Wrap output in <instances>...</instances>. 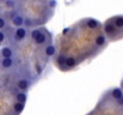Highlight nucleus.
<instances>
[{
	"label": "nucleus",
	"mask_w": 123,
	"mask_h": 115,
	"mask_svg": "<svg viewBox=\"0 0 123 115\" xmlns=\"http://www.w3.org/2000/svg\"><path fill=\"white\" fill-rule=\"evenodd\" d=\"M14 37L17 41H23L26 37V28L25 27H17L16 33H14Z\"/></svg>",
	"instance_id": "obj_1"
},
{
	"label": "nucleus",
	"mask_w": 123,
	"mask_h": 115,
	"mask_svg": "<svg viewBox=\"0 0 123 115\" xmlns=\"http://www.w3.org/2000/svg\"><path fill=\"white\" fill-rule=\"evenodd\" d=\"M116 28H117V27L115 25V23L106 22V23L104 24V33L108 34V35H114L115 31H116Z\"/></svg>",
	"instance_id": "obj_2"
},
{
	"label": "nucleus",
	"mask_w": 123,
	"mask_h": 115,
	"mask_svg": "<svg viewBox=\"0 0 123 115\" xmlns=\"http://www.w3.org/2000/svg\"><path fill=\"white\" fill-rule=\"evenodd\" d=\"M13 64H14V61H13L12 56L11 58H4L1 60V62H0L1 67H4V68H10V67L13 66Z\"/></svg>",
	"instance_id": "obj_3"
},
{
	"label": "nucleus",
	"mask_w": 123,
	"mask_h": 115,
	"mask_svg": "<svg viewBox=\"0 0 123 115\" xmlns=\"http://www.w3.org/2000/svg\"><path fill=\"white\" fill-rule=\"evenodd\" d=\"M0 54L2 58H11V56H13V50L10 47H4L0 50Z\"/></svg>",
	"instance_id": "obj_4"
},
{
	"label": "nucleus",
	"mask_w": 123,
	"mask_h": 115,
	"mask_svg": "<svg viewBox=\"0 0 123 115\" xmlns=\"http://www.w3.org/2000/svg\"><path fill=\"white\" fill-rule=\"evenodd\" d=\"M17 86H18V89H20L22 91H25V90H28V89H29L30 84H29V81H28L26 79H20V80L18 81Z\"/></svg>",
	"instance_id": "obj_5"
},
{
	"label": "nucleus",
	"mask_w": 123,
	"mask_h": 115,
	"mask_svg": "<svg viewBox=\"0 0 123 115\" xmlns=\"http://www.w3.org/2000/svg\"><path fill=\"white\" fill-rule=\"evenodd\" d=\"M111 96H112V98H115V100L117 101V100H120V98L123 97V91L121 89L116 88V89H114V90L111 91Z\"/></svg>",
	"instance_id": "obj_6"
},
{
	"label": "nucleus",
	"mask_w": 123,
	"mask_h": 115,
	"mask_svg": "<svg viewBox=\"0 0 123 115\" xmlns=\"http://www.w3.org/2000/svg\"><path fill=\"white\" fill-rule=\"evenodd\" d=\"M12 23L16 25V27H23L24 24V18L22 16H14L12 18Z\"/></svg>",
	"instance_id": "obj_7"
},
{
	"label": "nucleus",
	"mask_w": 123,
	"mask_h": 115,
	"mask_svg": "<svg viewBox=\"0 0 123 115\" xmlns=\"http://www.w3.org/2000/svg\"><path fill=\"white\" fill-rule=\"evenodd\" d=\"M35 41H36V43L37 44H43L45 41H47V35L44 34V33H40L38 35H37V37L35 38Z\"/></svg>",
	"instance_id": "obj_8"
},
{
	"label": "nucleus",
	"mask_w": 123,
	"mask_h": 115,
	"mask_svg": "<svg viewBox=\"0 0 123 115\" xmlns=\"http://www.w3.org/2000/svg\"><path fill=\"white\" fill-rule=\"evenodd\" d=\"M13 108H14V112H16L17 114H19V113H22V112L24 110V103H23V102L17 101V102L14 103Z\"/></svg>",
	"instance_id": "obj_9"
},
{
	"label": "nucleus",
	"mask_w": 123,
	"mask_h": 115,
	"mask_svg": "<svg viewBox=\"0 0 123 115\" xmlns=\"http://www.w3.org/2000/svg\"><path fill=\"white\" fill-rule=\"evenodd\" d=\"M16 98H17V101L25 103V101H26V94H25L24 91H22V92H18V94L16 95Z\"/></svg>",
	"instance_id": "obj_10"
},
{
	"label": "nucleus",
	"mask_w": 123,
	"mask_h": 115,
	"mask_svg": "<svg viewBox=\"0 0 123 115\" xmlns=\"http://www.w3.org/2000/svg\"><path fill=\"white\" fill-rule=\"evenodd\" d=\"M54 54H55V48L53 46H48L45 48V55L47 56H53Z\"/></svg>",
	"instance_id": "obj_11"
},
{
	"label": "nucleus",
	"mask_w": 123,
	"mask_h": 115,
	"mask_svg": "<svg viewBox=\"0 0 123 115\" xmlns=\"http://www.w3.org/2000/svg\"><path fill=\"white\" fill-rule=\"evenodd\" d=\"M114 23H115V25L117 27V28H123V17H116L115 19H114Z\"/></svg>",
	"instance_id": "obj_12"
},
{
	"label": "nucleus",
	"mask_w": 123,
	"mask_h": 115,
	"mask_svg": "<svg viewBox=\"0 0 123 115\" xmlns=\"http://www.w3.org/2000/svg\"><path fill=\"white\" fill-rule=\"evenodd\" d=\"M66 59H67V58H65L63 55H59V56H57V60H56L57 65H59V66H63V65L66 64Z\"/></svg>",
	"instance_id": "obj_13"
},
{
	"label": "nucleus",
	"mask_w": 123,
	"mask_h": 115,
	"mask_svg": "<svg viewBox=\"0 0 123 115\" xmlns=\"http://www.w3.org/2000/svg\"><path fill=\"white\" fill-rule=\"evenodd\" d=\"M65 65H66L67 67H73V66L75 65V60H74V58H67Z\"/></svg>",
	"instance_id": "obj_14"
},
{
	"label": "nucleus",
	"mask_w": 123,
	"mask_h": 115,
	"mask_svg": "<svg viewBox=\"0 0 123 115\" xmlns=\"http://www.w3.org/2000/svg\"><path fill=\"white\" fill-rule=\"evenodd\" d=\"M96 43H97L98 46L104 44V43H105V36H104V35H99V36H97V38H96Z\"/></svg>",
	"instance_id": "obj_15"
},
{
	"label": "nucleus",
	"mask_w": 123,
	"mask_h": 115,
	"mask_svg": "<svg viewBox=\"0 0 123 115\" xmlns=\"http://www.w3.org/2000/svg\"><path fill=\"white\" fill-rule=\"evenodd\" d=\"M5 27H6V19L5 17L0 16V29H5Z\"/></svg>",
	"instance_id": "obj_16"
},
{
	"label": "nucleus",
	"mask_w": 123,
	"mask_h": 115,
	"mask_svg": "<svg viewBox=\"0 0 123 115\" xmlns=\"http://www.w3.org/2000/svg\"><path fill=\"white\" fill-rule=\"evenodd\" d=\"M40 33H41V30H37V29H36V30H34V31H31V38H34V40H35Z\"/></svg>",
	"instance_id": "obj_17"
},
{
	"label": "nucleus",
	"mask_w": 123,
	"mask_h": 115,
	"mask_svg": "<svg viewBox=\"0 0 123 115\" xmlns=\"http://www.w3.org/2000/svg\"><path fill=\"white\" fill-rule=\"evenodd\" d=\"M6 5H7L8 7H13V6H14V2H13L12 0H6Z\"/></svg>",
	"instance_id": "obj_18"
},
{
	"label": "nucleus",
	"mask_w": 123,
	"mask_h": 115,
	"mask_svg": "<svg viewBox=\"0 0 123 115\" xmlns=\"http://www.w3.org/2000/svg\"><path fill=\"white\" fill-rule=\"evenodd\" d=\"M5 37H6V36H5V34H4V33H2V31L0 30V42L5 41Z\"/></svg>",
	"instance_id": "obj_19"
},
{
	"label": "nucleus",
	"mask_w": 123,
	"mask_h": 115,
	"mask_svg": "<svg viewBox=\"0 0 123 115\" xmlns=\"http://www.w3.org/2000/svg\"><path fill=\"white\" fill-rule=\"evenodd\" d=\"M117 102H118V104H120V106H123V97L122 98H120V100H117Z\"/></svg>",
	"instance_id": "obj_20"
},
{
	"label": "nucleus",
	"mask_w": 123,
	"mask_h": 115,
	"mask_svg": "<svg viewBox=\"0 0 123 115\" xmlns=\"http://www.w3.org/2000/svg\"><path fill=\"white\" fill-rule=\"evenodd\" d=\"M0 43H1V42H0Z\"/></svg>",
	"instance_id": "obj_21"
}]
</instances>
